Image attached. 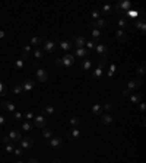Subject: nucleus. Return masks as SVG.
I'll list each match as a JSON object with an SVG mask.
<instances>
[{
	"mask_svg": "<svg viewBox=\"0 0 146 163\" xmlns=\"http://www.w3.org/2000/svg\"><path fill=\"white\" fill-rule=\"evenodd\" d=\"M130 6H132V3L130 1H120V3H117L115 6H114V10L118 13V15H121L123 18L126 16V13L130 10Z\"/></svg>",
	"mask_w": 146,
	"mask_h": 163,
	"instance_id": "f257e3e1",
	"label": "nucleus"
},
{
	"mask_svg": "<svg viewBox=\"0 0 146 163\" xmlns=\"http://www.w3.org/2000/svg\"><path fill=\"white\" fill-rule=\"evenodd\" d=\"M44 144L45 146H51L54 149H59L63 146V138L62 137H51L50 140H44Z\"/></svg>",
	"mask_w": 146,
	"mask_h": 163,
	"instance_id": "f03ea898",
	"label": "nucleus"
},
{
	"mask_svg": "<svg viewBox=\"0 0 146 163\" xmlns=\"http://www.w3.org/2000/svg\"><path fill=\"white\" fill-rule=\"evenodd\" d=\"M19 146L22 150H29L34 146V138L32 137H22L19 141Z\"/></svg>",
	"mask_w": 146,
	"mask_h": 163,
	"instance_id": "7ed1b4c3",
	"label": "nucleus"
},
{
	"mask_svg": "<svg viewBox=\"0 0 146 163\" xmlns=\"http://www.w3.org/2000/svg\"><path fill=\"white\" fill-rule=\"evenodd\" d=\"M107 26V21L105 19H97V21H92L91 23H89V29L92 31V29H101V28H105Z\"/></svg>",
	"mask_w": 146,
	"mask_h": 163,
	"instance_id": "20e7f679",
	"label": "nucleus"
},
{
	"mask_svg": "<svg viewBox=\"0 0 146 163\" xmlns=\"http://www.w3.org/2000/svg\"><path fill=\"white\" fill-rule=\"evenodd\" d=\"M35 76H36V80L41 82V83H45V82L48 80V73H47L44 69H39V67H38Z\"/></svg>",
	"mask_w": 146,
	"mask_h": 163,
	"instance_id": "39448f33",
	"label": "nucleus"
},
{
	"mask_svg": "<svg viewBox=\"0 0 146 163\" xmlns=\"http://www.w3.org/2000/svg\"><path fill=\"white\" fill-rule=\"evenodd\" d=\"M32 125H35L36 128H45V125H47V120H45V117H42V115H36V117H34V122H32Z\"/></svg>",
	"mask_w": 146,
	"mask_h": 163,
	"instance_id": "423d86ee",
	"label": "nucleus"
},
{
	"mask_svg": "<svg viewBox=\"0 0 146 163\" xmlns=\"http://www.w3.org/2000/svg\"><path fill=\"white\" fill-rule=\"evenodd\" d=\"M0 106H1V109H4L7 112H15V109H16V105L13 102H10V101H3L0 103Z\"/></svg>",
	"mask_w": 146,
	"mask_h": 163,
	"instance_id": "0eeeda50",
	"label": "nucleus"
},
{
	"mask_svg": "<svg viewBox=\"0 0 146 163\" xmlns=\"http://www.w3.org/2000/svg\"><path fill=\"white\" fill-rule=\"evenodd\" d=\"M44 50L42 51H47V52H54L56 51V42L51 40H45L44 41Z\"/></svg>",
	"mask_w": 146,
	"mask_h": 163,
	"instance_id": "6e6552de",
	"label": "nucleus"
},
{
	"mask_svg": "<svg viewBox=\"0 0 146 163\" xmlns=\"http://www.w3.org/2000/svg\"><path fill=\"white\" fill-rule=\"evenodd\" d=\"M9 138H10V141H13V143H19L21 141V138H22V135H21V131L19 130H12L10 133H9V135H7Z\"/></svg>",
	"mask_w": 146,
	"mask_h": 163,
	"instance_id": "1a4fd4ad",
	"label": "nucleus"
},
{
	"mask_svg": "<svg viewBox=\"0 0 146 163\" xmlns=\"http://www.w3.org/2000/svg\"><path fill=\"white\" fill-rule=\"evenodd\" d=\"M95 50L99 54V57H107V54H108V47L105 44H97Z\"/></svg>",
	"mask_w": 146,
	"mask_h": 163,
	"instance_id": "9d476101",
	"label": "nucleus"
},
{
	"mask_svg": "<svg viewBox=\"0 0 146 163\" xmlns=\"http://www.w3.org/2000/svg\"><path fill=\"white\" fill-rule=\"evenodd\" d=\"M35 86V82H32V79H25L24 83H22V87H24V93L26 92H31Z\"/></svg>",
	"mask_w": 146,
	"mask_h": 163,
	"instance_id": "9b49d317",
	"label": "nucleus"
},
{
	"mask_svg": "<svg viewBox=\"0 0 146 163\" xmlns=\"http://www.w3.org/2000/svg\"><path fill=\"white\" fill-rule=\"evenodd\" d=\"M62 60H63V66L70 67V66H73V63H74V55H72V54H66V55L62 57Z\"/></svg>",
	"mask_w": 146,
	"mask_h": 163,
	"instance_id": "f8f14e48",
	"label": "nucleus"
},
{
	"mask_svg": "<svg viewBox=\"0 0 146 163\" xmlns=\"http://www.w3.org/2000/svg\"><path fill=\"white\" fill-rule=\"evenodd\" d=\"M142 86V82L140 80H130L129 82V84H127V89L130 90V92H137V89Z\"/></svg>",
	"mask_w": 146,
	"mask_h": 163,
	"instance_id": "ddd939ff",
	"label": "nucleus"
},
{
	"mask_svg": "<svg viewBox=\"0 0 146 163\" xmlns=\"http://www.w3.org/2000/svg\"><path fill=\"white\" fill-rule=\"evenodd\" d=\"M54 114H56V108H54V106L47 105V106L42 108V117H51V115H54Z\"/></svg>",
	"mask_w": 146,
	"mask_h": 163,
	"instance_id": "4468645a",
	"label": "nucleus"
},
{
	"mask_svg": "<svg viewBox=\"0 0 146 163\" xmlns=\"http://www.w3.org/2000/svg\"><path fill=\"white\" fill-rule=\"evenodd\" d=\"M73 40H74V45H76L77 48H85V42H86V40H85L82 35H74Z\"/></svg>",
	"mask_w": 146,
	"mask_h": 163,
	"instance_id": "2eb2a0df",
	"label": "nucleus"
},
{
	"mask_svg": "<svg viewBox=\"0 0 146 163\" xmlns=\"http://www.w3.org/2000/svg\"><path fill=\"white\" fill-rule=\"evenodd\" d=\"M135 28H136V29H139L142 34H145V32H146V22H145V19H143V18H140V19H139V21L135 23Z\"/></svg>",
	"mask_w": 146,
	"mask_h": 163,
	"instance_id": "dca6fc26",
	"label": "nucleus"
},
{
	"mask_svg": "<svg viewBox=\"0 0 146 163\" xmlns=\"http://www.w3.org/2000/svg\"><path fill=\"white\" fill-rule=\"evenodd\" d=\"M115 38H117V41H120V42H126V41H127V34H126V31L117 29V31H115Z\"/></svg>",
	"mask_w": 146,
	"mask_h": 163,
	"instance_id": "f3484780",
	"label": "nucleus"
},
{
	"mask_svg": "<svg viewBox=\"0 0 146 163\" xmlns=\"http://www.w3.org/2000/svg\"><path fill=\"white\" fill-rule=\"evenodd\" d=\"M80 137V131L77 130V128H72L69 133H67V138L69 140H76V138H79Z\"/></svg>",
	"mask_w": 146,
	"mask_h": 163,
	"instance_id": "a211bd4d",
	"label": "nucleus"
},
{
	"mask_svg": "<svg viewBox=\"0 0 146 163\" xmlns=\"http://www.w3.org/2000/svg\"><path fill=\"white\" fill-rule=\"evenodd\" d=\"M74 55H76V57H80V58H83V57H88V55H89V51H88L86 48H76V51H74Z\"/></svg>",
	"mask_w": 146,
	"mask_h": 163,
	"instance_id": "6ab92c4d",
	"label": "nucleus"
},
{
	"mask_svg": "<svg viewBox=\"0 0 146 163\" xmlns=\"http://www.w3.org/2000/svg\"><path fill=\"white\" fill-rule=\"evenodd\" d=\"M12 93L13 95H24V87L21 83H16L13 87H12Z\"/></svg>",
	"mask_w": 146,
	"mask_h": 163,
	"instance_id": "aec40b11",
	"label": "nucleus"
},
{
	"mask_svg": "<svg viewBox=\"0 0 146 163\" xmlns=\"http://www.w3.org/2000/svg\"><path fill=\"white\" fill-rule=\"evenodd\" d=\"M130 101H132V103H140V102H142V96H140V93H137V92L130 93Z\"/></svg>",
	"mask_w": 146,
	"mask_h": 163,
	"instance_id": "412c9836",
	"label": "nucleus"
},
{
	"mask_svg": "<svg viewBox=\"0 0 146 163\" xmlns=\"http://www.w3.org/2000/svg\"><path fill=\"white\" fill-rule=\"evenodd\" d=\"M101 122H102L104 125H110V124L112 122L111 114H101Z\"/></svg>",
	"mask_w": 146,
	"mask_h": 163,
	"instance_id": "4be33fe9",
	"label": "nucleus"
},
{
	"mask_svg": "<svg viewBox=\"0 0 146 163\" xmlns=\"http://www.w3.org/2000/svg\"><path fill=\"white\" fill-rule=\"evenodd\" d=\"M44 37H32L31 38V44L34 45V47H39V45H42L44 44Z\"/></svg>",
	"mask_w": 146,
	"mask_h": 163,
	"instance_id": "5701e85b",
	"label": "nucleus"
},
{
	"mask_svg": "<svg viewBox=\"0 0 146 163\" xmlns=\"http://www.w3.org/2000/svg\"><path fill=\"white\" fill-rule=\"evenodd\" d=\"M72 42L70 41H60V48L63 50V51H70L72 50Z\"/></svg>",
	"mask_w": 146,
	"mask_h": 163,
	"instance_id": "b1692460",
	"label": "nucleus"
},
{
	"mask_svg": "<svg viewBox=\"0 0 146 163\" xmlns=\"http://www.w3.org/2000/svg\"><path fill=\"white\" fill-rule=\"evenodd\" d=\"M92 114H94V115H98V117H99V115L102 114V106H101L99 103H95V105L92 106Z\"/></svg>",
	"mask_w": 146,
	"mask_h": 163,
	"instance_id": "393cba45",
	"label": "nucleus"
},
{
	"mask_svg": "<svg viewBox=\"0 0 146 163\" xmlns=\"http://www.w3.org/2000/svg\"><path fill=\"white\" fill-rule=\"evenodd\" d=\"M102 15H111L112 12H114V6H111V4H105V6H102Z\"/></svg>",
	"mask_w": 146,
	"mask_h": 163,
	"instance_id": "a878e982",
	"label": "nucleus"
},
{
	"mask_svg": "<svg viewBox=\"0 0 146 163\" xmlns=\"http://www.w3.org/2000/svg\"><path fill=\"white\" fill-rule=\"evenodd\" d=\"M42 137H44V140H50L53 137V131L50 128H42Z\"/></svg>",
	"mask_w": 146,
	"mask_h": 163,
	"instance_id": "bb28decb",
	"label": "nucleus"
},
{
	"mask_svg": "<svg viewBox=\"0 0 146 163\" xmlns=\"http://www.w3.org/2000/svg\"><path fill=\"white\" fill-rule=\"evenodd\" d=\"M108 63V58L107 57H99L98 58V69H104Z\"/></svg>",
	"mask_w": 146,
	"mask_h": 163,
	"instance_id": "cd10ccee",
	"label": "nucleus"
},
{
	"mask_svg": "<svg viewBox=\"0 0 146 163\" xmlns=\"http://www.w3.org/2000/svg\"><path fill=\"white\" fill-rule=\"evenodd\" d=\"M101 76H102V69H95L94 70V73H92V79L94 80H98V79H101Z\"/></svg>",
	"mask_w": 146,
	"mask_h": 163,
	"instance_id": "c85d7f7f",
	"label": "nucleus"
},
{
	"mask_svg": "<svg viewBox=\"0 0 146 163\" xmlns=\"http://www.w3.org/2000/svg\"><path fill=\"white\" fill-rule=\"evenodd\" d=\"M79 124H80L79 117H72V118H70V127H72V128H77Z\"/></svg>",
	"mask_w": 146,
	"mask_h": 163,
	"instance_id": "c756f323",
	"label": "nucleus"
},
{
	"mask_svg": "<svg viewBox=\"0 0 146 163\" xmlns=\"http://www.w3.org/2000/svg\"><path fill=\"white\" fill-rule=\"evenodd\" d=\"M127 19L126 18H121L120 21H118V26H120V29H123V31H126V28H127Z\"/></svg>",
	"mask_w": 146,
	"mask_h": 163,
	"instance_id": "7c9ffc66",
	"label": "nucleus"
},
{
	"mask_svg": "<svg viewBox=\"0 0 146 163\" xmlns=\"http://www.w3.org/2000/svg\"><path fill=\"white\" fill-rule=\"evenodd\" d=\"M97 47V41H86L85 42V48L89 51V50H94Z\"/></svg>",
	"mask_w": 146,
	"mask_h": 163,
	"instance_id": "2f4dec72",
	"label": "nucleus"
},
{
	"mask_svg": "<svg viewBox=\"0 0 146 163\" xmlns=\"http://www.w3.org/2000/svg\"><path fill=\"white\" fill-rule=\"evenodd\" d=\"M24 67H25V61H22L21 58L15 61V69H16V70H22Z\"/></svg>",
	"mask_w": 146,
	"mask_h": 163,
	"instance_id": "473e14b6",
	"label": "nucleus"
},
{
	"mask_svg": "<svg viewBox=\"0 0 146 163\" xmlns=\"http://www.w3.org/2000/svg\"><path fill=\"white\" fill-rule=\"evenodd\" d=\"M91 67H92V60L86 58V60L83 61V64H82V69H83V70H89Z\"/></svg>",
	"mask_w": 146,
	"mask_h": 163,
	"instance_id": "72a5a7b5",
	"label": "nucleus"
},
{
	"mask_svg": "<svg viewBox=\"0 0 146 163\" xmlns=\"http://www.w3.org/2000/svg\"><path fill=\"white\" fill-rule=\"evenodd\" d=\"M34 57H35L36 60H41V58L44 57V51H42L41 48H36L35 51H34Z\"/></svg>",
	"mask_w": 146,
	"mask_h": 163,
	"instance_id": "f704fd0d",
	"label": "nucleus"
},
{
	"mask_svg": "<svg viewBox=\"0 0 146 163\" xmlns=\"http://www.w3.org/2000/svg\"><path fill=\"white\" fill-rule=\"evenodd\" d=\"M91 34H92L94 40H95L97 42H98V40L101 38V31H99V29H92V31H91Z\"/></svg>",
	"mask_w": 146,
	"mask_h": 163,
	"instance_id": "c9c22d12",
	"label": "nucleus"
},
{
	"mask_svg": "<svg viewBox=\"0 0 146 163\" xmlns=\"http://www.w3.org/2000/svg\"><path fill=\"white\" fill-rule=\"evenodd\" d=\"M22 130H24V131H31V130H32V122L25 121L24 124H22Z\"/></svg>",
	"mask_w": 146,
	"mask_h": 163,
	"instance_id": "e433bc0d",
	"label": "nucleus"
},
{
	"mask_svg": "<svg viewBox=\"0 0 146 163\" xmlns=\"http://www.w3.org/2000/svg\"><path fill=\"white\" fill-rule=\"evenodd\" d=\"M6 93H7V86L3 82H0V96H4Z\"/></svg>",
	"mask_w": 146,
	"mask_h": 163,
	"instance_id": "4c0bfd02",
	"label": "nucleus"
},
{
	"mask_svg": "<svg viewBox=\"0 0 146 163\" xmlns=\"http://www.w3.org/2000/svg\"><path fill=\"white\" fill-rule=\"evenodd\" d=\"M126 16H129V18H139V12L137 10H129L127 13H126Z\"/></svg>",
	"mask_w": 146,
	"mask_h": 163,
	"instance_id": "58836bf2",
	"label": "nucleus"
},
{
	"mask_svg": "<svg viewBox=\"0 0 146 163\" xmlns=\"http://www.w3.org/2000/svg\"><path fill=\"white\" fill-rule=\"evenodd\" d=\"M101 106H102V109H104V111H107V114H110V112H111V111H112V108H114V106H112V103H104V105H101Z\"/></svg>",
	"mask_w": 146,
	"mask_h": 163,
	"instance_id": "ea45409f",
	"label": "nucleus"
},
{
	"mask_svg": "<svg viewBox=\"0 0 146 163\" xmlns=\"http://www.w3.org/2000/svg\"><path fill=\"white\" fill-rule=\"evenodd\" d=\"M13 150H15V144H13V143L6 144V152H7V153H13Z\"/></svg>",
	"mask_w": 146,
	"mask_h": 163,
	"instance_id": "a19ab883",
	"label": "nucleus"
},
{
	"mask_svg": "<svg viewBox=\"0 0 146 163\" xmlns=\"http://www.w3.org/2000/svg\"><path fill=\"white\" fill-rule=\"evenodd\" d=\"M22 118H24V115H22L21 112H13V120H15V121H21Z\"/></svg>",
	"mask_w": 146,
	"mask_h": 163,
	"instance_id": "79ce46f5",
	"label": "nucleus"
},
{
	"mask_svg": "<svg viewBox=\"0 0 146 163\" xmlns=\"http://www.w3.org/2000/svg\"><path fill=\"white\" fill-rule=\"evenodd\" d=\"M13 153L18 156V157H21L22 154H24V150L21 149V147H15V150H13Z\"/></svg>",
	"mask_w": 146,
	"mask_h": 163,
	"instance_id": "37998d69",
	"label": "nucleus"
},
{
	"mask_svg": "<svg viewBox=\"0 0 146 163\" xmlns=\"http://www.w3.org/2000/svg\"><path fill=\"white\" fill-rule=\"evenodd\" d=\"M54 64H56L57 67H63V60H62V57L56 58V60H54Z\"/></svg>",
	"mask_w": 146,
	"mask_h": 163,
	"instance_id": "c03bdc74",
	"label": "nucleus"
},
{
	"mask_svg": "<svg viewBox=\"0 0 146 163\" xmlns=\"http://www.w3.org/2000/svg\"><path fill=\"white\" fill-rule=\"evenodd\" d=\"M34 117H35V115H34V114H32V112H31V111H28V112H26V114H25V115H24V118H26V120H28V121H31V120H32V118H34Z\"/></svg>",
	"mask_w": 146,
	"mask_h": 163,
	"instance_id": "a18cd8bd",
	"label": "nucleus"
},
{
	"mask_svg": "<svg viewBox=\"0 0 146 163\" xmlns=\"http://www.w3.org/2000/svg\"><path fill=\"white\" fill-rule=\"evenodd\" d=\"M115 69H117V67H115L114 64H111V66H110V70H108V77H111V76H112V74L115 73Z\"/></svg>",
	"mask_w": 146,
	"mask_h": 163,
	"instance_id": "49530a36",
	"label": "nucleus"
},
{
	"mask_svg": "<svg viewBox=\"0 0 146 163\" xmlns=\"http://www.w3.org/2000/svg\"><path fill=\"white\" fill-rule=\"evenodd\" d=\"M21 60H22V61H28V60H29V54H26V52H21Z\"/></svg>",
	"mask_w": 146,
	"mask_h": 163,
	"instance_id": "de8ad7c7",
	"label": "nucleus"
},
{
	"mask_svg": "<svg viewBox=\"0 0 146 163\" xmlns=\"http://www.w3.org/2000/svg\"><path fill=\"white\" fill-rule=\"evenodd\" d=\"M136 74H139V76H142V74H145V66H140L137 70H136Z\"/></svg>",
	"mask_w": 146,
	"mask_h": 163,
	"instance_id": "09e8293b",
	"label": "nucleus"
},
{
	"mask_svg": "<svg viewBox=\"0 0 146 163\" xmlns=\"http://www.w3.org/2000/svg\"><path fill=\"white\" fill-rule=\"evenodd\" d=\"M22 52L31 54V47H29V45H24V47H22Z\"/></svg>",
	"mask_w": 146,
	"mask_h": 163,
	"instance_id": "8fccbe9b",
	"label": "nucleus"
},
{
	"mask_svg": "<svg viewBox=\"0 0 146 163\" xmlns=\"http://www.w3.org/2000/svg\"><path fill=\"white\" fill-rule=\"evenodd\" d=\"M1 143L6 146V144H9V143H10V138H9L7 135H4V137H1Z\"/></svg>",
	"mask_w": 146,
	"mask_h": 163,
	"instance_id": "3c124183",
	"label": "nucleus"
},
{
	"mask_svg": "<svg viewBox=\"0 0 146 163\" xmlns=\"http://www.w3.org/2000/svg\"><path fill=\"white\" fill-rule=\"evenodd\" d=\"M6 125V118L3 115H0V127H4Z\"/></svg>",
	"mask_w": 146,
	"mask_h": 163,
	"instance_id": "603ef678",
	"label": "nucleus"
},
{
	"mask_svg": "<svg viewBox=\"0 0 146 163\" xmlns=\"http://www.w3.org/2000/svg\"><path fill=\"white\" fill-rule=\"evenodd\" d=\"M130 93H132V92H130V90H129V89H124V90H123V92H121V95H123V96H124V98H126V96H130Z\"/></svg>",
	"mask_w": 146,
	"mask_h": 163,
	"instance_id": "864d4df0",
	"label": "nucleus"
},
{
	"mask_svg": "<svg viewBox=\"0 0 146 163\" xmlns=\"http://www.w3.org/2000/svg\"><path fill=\"white\" fill-rule=\"evenodd\" d=\"M98 16H99V12H98V10H94V12H92V18L97 21V19H98Z\"/></svg>",
	"mask_w": 146,
	"mask_h": 163,
	"instance_id": "5fc2aeb1",
	"label": "nucleus"
},
{
	"mask_svg": "<svg viewBox=\"0 0 146 163\" xmlns=\"http://www.w3.org/2000/svg\"><path fill=\"white\" fill-rule=\"evenodd\" d=\"M139 108H140V111H145V109H146V103L140 102V103H139Z\"/></svg>",
	"mask_w": 146,
	"mask_h": 163,
	"instance_id": "6e6d98bb",
	"label": "nucleus"
},
{
	"mask_svg": "<svg viewBox=\"0 0 146 163\" xmlns=\"http://www.w3.org/2000/svg\"><path fill=\"white\" fill-rule=\"evenodd\" d=\"M28 163H39V162H38L36 159H29V162H28Z\"/></svg>",
	"mask_w": 146,
	"mask_h": 163,
	"instance_id": "4d7b16f0",
	"label": "nucleus"
},
{
	"mask_svg": "<svg viewBox=\"0 0 146 163\" xmlns=\"http://www.w3.org/2000/svg\"><path fill=\"white\" fill-rule=\"evenodd\" d=\"M51 163H62V160H60V159H53Z\"/></svg>",
	"mask_w": 146,
	"mask_h": 163,
	"instance_id": "13d9d810",
	"label": "nucleus"
},
{
	"mask_svg": "<svg viewBox=\"0 0 146 163\" xmlns=\"http://www.w3.org/2000/svg\"><path fill=\"white\" fill-rule=\"evenodd\" d=\"M3 37H4V32H3V31H0V38H3Z\"/></svg>",
	"mask_w": 146,
	"mask_h": 163,
	"instance_id": "bf43d9fd",
	"label": "nucleus"
},
{
	"mask_svg": "<svg viewBox=\"0 0 146 163\" xmlns=\"http://www.w3.org/2000/svg\"><path fill=\"white\" fill-rule=\"evenodd\" d=\"M15 163H24V162H21V160H19V162H15Z\"/></svg>",
	"mask_w": 146,
	"mask_h": 163,
	"instance_id": "052dcab7",
	"label": "nucleus"
}]
</instances>
